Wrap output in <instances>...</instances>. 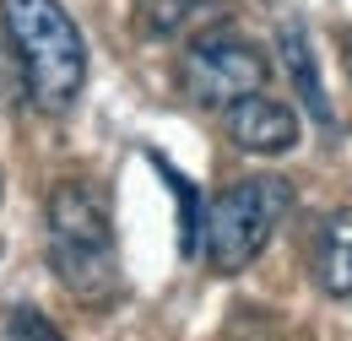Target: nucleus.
Masks as SVG:
<instances>
[{
	"instance_id": "f257e3e1",
	"label": "nucleus",
	"mask_w": 352,
	"mask_h": 341,
	"mask_svg": "<svg viewBox=\"0 0 352 341\" xmlns=\"http://www.w3.org/2000/svg\"><path fill=\"white\" fill-rule=\"evenodd\" d=\"M44 244L54 282L82 303V309H109L125 293L120 271V239H114V206L98 179H60L44 206Z\"/></svg>"
},
{
	"instance_id": "f03ea898",
	"label": "nucleus",
	"mask_w": 352,
	"mask_h": 341,
	"mask_svg": "<svg viewBox=\"0 0 352 341\" xmlns=\"http://www.w3.org/2000/svg\"><path fill=\"white\" fill-rule=\"evenodd\" d=\"M22 92L38 114H71L87 87V43L60 0H0Z\"/></svg>"
},
{
	"instance_id": "7ed1b4c3",
	"label": "nucleus",
	"mask_w": 352,
	"mask_h": 341,
	"mask_svg": "<svg viewBox=\"0 0 352 341\" xmlns=\"http://www.w3.org/2000/svg\"><path fill=\"white\" fill-rule=\"evenodd\" d=\"M293 206H298V195H293V184L282 173H250V179L228 184L222 195H212V206L201 212L195 255L217 276H239L271 244V233L287 222Z\"/></svg>"
},
{
	"instance_id": "20e7f679",
	"label": "nucleus",
	"mask_w": 352,
	"mask_h": 341,
	"mask_svg": "<svg viewBox=\"0 0 352 341\" xmlns=\"http://www.w3.org/2000/svg\"><path fill=\"white\" fill-rule=\"evenodd\" d=\"M265 76H271L265 49L228 33V28H212V33L190 38L184 54H179V92L195 109H228V103H239L250 92H265Z\"/></svg>"
},
{
	"instance_id": "39448f33",
	"label": "nucleus",
	"mask_w": 352,
	"mask_h": 341,
	"mask_svg": "<svg viewBox=\"0 0 352 341\" xmlns=\"http://www.w3.org/2000/svg\"><path fill=\"white\" fill-rule=\"evenodd\" d=\"M222 125H228V141H233V146H244V152H255V157H282V152L298 146V114H293L287 103L265 98V92H250V98L228 103V109H222Z\"/></svg>"
},
{
	"instance_id": "423d86ee",
	"label": "nucleus",
	"mask_w": 352,
	"mask_h": 341,
	"mask_svg": "<svg viewBox=\"0 0 352 341\" xmlns=\"http://www.w3.org/2000/svg\"><path fill=\"white\" fill-rule=\"evenodd\" d=\"M228 0H135V33L152 43H190L212 28H228Z\"/></svg>"
},
{
	"instance_id": "0eeeda50",
	"label": "nucleus",
	"mask_w": 352,
	"mask_h": 341,
	"mask_svg": "<svg viewBox=\"0 0 352 341\" xmlns=\"http://www.w3.org/2000/svg\"><path fill=\"white\" fill-rule=\"evenodd\" d=\"M309 271L325 298H352V206L320 217L309 244Z\"/></svg>"
},
{
	"instance_id": "6e6552de",
	"label": "nucleus",
	"mask_w": 352,
	"mask_h": 341,
	"mask_svg": "<svg viewBox=\"0 0 352 341\" xmlns=\"http://www.w3.org/2000/svg\"><path fill=\"white\" fill-rule=\"evenodd\" d=\"M276 43H282V65H287V76H293V92H298V103H304L309 114H314V125H320V130H336L331 98H325L320 65H314V43H309V28L298 22V16H287V22H276Z\"/></svg>"
},
{
	"instance_id": "1a4fd4ad",
	"label": "nucleus",
	"mask_w": 352,
	"mask_h": 341,
	"mask_svg": "<svg viewBox=\"0 0 352 341\" xmlns=\"http://www.w3.org/2000/svg\"><path fill=\"white\" fill-rule=\"evenodd\" d=\"M0 341H65L60 336V325L38 314L33 303H11L6 309V320H0Z\"/></svg>"
},
{
	"instance_id": "9d476101",
	"label": "nucleus",
	"mask_w": 352,
	"mask_h": 341,
	"mask_svg": "<svg viewBox=\"0 0 352 341\" xmlns=\"http://www.w3.org/2000/svg\"><path fill=\"white\" fill-rule=\"evenodd\" d=\"M222 341H282V325H276L265 309H255V303H239V309L228 314Z\"/></svg>"
},
{
	"instance_id": "9b49d317",
	"label": "nucleus",
	"mask_w": 352,
	"mask_h": 341,
	"mask_svg": "<svg viewBox=\"0 0 352 341\" xmlns=\"http://www.w3.org/2000/svg\"><path fill=\"white\" fill-rule=\"evenodd\" d=\"M347 76H352V33H347Z\"/></svg>"
},
{
	"instance_id": "f8f14e48",
	"label": "nucleus",
	"mask_w": 352,
	"mask_h": 341,
	"mask_svg": "<svg viewBox=\"0 0 352 341\" xmlns=\"http://www.w3.org/2000/svg\"><path fill=\"white\" fill-rule=\"evenodd\" d=\"M0 195H6V184H0Z\"/></svg>"
}]
</instances>
